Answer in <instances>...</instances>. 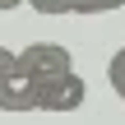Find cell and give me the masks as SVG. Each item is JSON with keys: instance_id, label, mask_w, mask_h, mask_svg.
<instances>
[{"instance_id": "6da1fadb", "label": "cell", "mask_w": 125, "mask_h": 125, "mask_svg": "<svg viewBox=\"0 0 125 125\" xmlns=\"http://www.w3.org/2000/svg\"><path fill=\"white\" fill-rule=\"evenodd\" d=\"M19 70H23L28 79L46 83V79L74 74V56H70V46H60V42H28V46L19 51Z\"/></svg>"}, {"instance_id": "7a4b0ae2", "label": "cell", "mask_w": 125, "mask_h": 125, "mask_svg": "<svg viewBox=\"0 0 125 125\" xmlns=\"http://www.w3.org/2000/svg\"><path fill=\"white\" fill-rule=\"evenodd\" d=\"M83 97H88V88L79 74H60V79L37 83V111H79Z\"/></svg>"}, {"instance_id": "3957f363", "label": "cell", "mask_w": 125, "mask_h": 125, "mask_svg": "<svg viewBox=\"0 0 125 125\" xmlns=\"http://www.w3.org/2000/svg\"><path fill=\"white\" fill-rule=\"evenodd\" d=\"M0 111H37V79H28L23 70H14L0 83Z\"/></svg>"}, {"instance_id": "277c9868", "label": "cell", "mask_w": 125, "mask_h": 125, "mask_svg": "<svg viewBox=\"0 0 125 125\" xmlns=\"http://www.w3.org/2000/svg\"><path fill=\"white\" fill-rule=\"evenodd\" d=\"M37 14H111V9H121L125 0H28Z\"/></svg>"}, {"instance_id": "5b68a950", "label": "cell", "mask_w": 125, "mask_h": 125, "mask_svg": "<svg viewBox=\"0 0 125 125\" xmlns=\"http://www.w3.org/2000/svg\"><path fill=\"white\" fill-rule=\"evenodd\" d=\"M107 79H111V88H116V97L125 102V46L111 56V65H107Z\"/></svg>"}, {"instance_id": "8992f818", "label": "cell", "mask_w": 125, "mask_h": 125, "mask_svg": "<svg viewBox=\"0 0 125 125\" xmlns=\"http://www.w3.org/2000/svg\"><path fill=\"white\" fill-rule=\"evenodd\" d=\"M14 70H19V56H14V51H5V46H0V83H5V79H9V74H14Z\"/></svg>"}, {"instance_id": "52a82bcc", "label": "cell", "mask_w": 125, "mask_h": 125, "mask_svg": "<svg viewBox=\"0 0 125 125\" xmlns=\"http://www.w3.org/2000/svg\"><path fill=\"white\" fill-rule=\"evenodd\" d=\"M19 5H23V0H0V14H5V9H19Z\"/></svg>"}]
</instances>
